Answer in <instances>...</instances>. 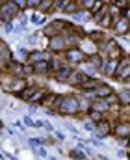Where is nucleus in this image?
Segmentation results:
<instances>
[{"label":"nucleus","mask_w":130,"mask_h":160,"mask_svg":"<svg viewBox=\"0 0 130 160\" xmlns=\"http://www.w3.org/2000/svg\"><path fill=\"white\" fill-rule=\"evenodd\" d=\"M45 95H46V89H43V88H39L32 97H30V101H28V104H36V106H39L41 104V101L45 99Z\"/></svg>","instance_id":"nucleus-26"},{"label":"nucleus","mask_w":130,"mask_h":160,"mask_svg":"<svg viewBox=\"0 0 130 160\" xmlns=\"http://www.w3.org/2000/svg\"><path fill=\"white\" fill-rule=\"evenodd\" d=\"M48 58H50V54H48L46 50H41V48H36V50H30V52H28V56H26L24 63H26V65H34V63H39V62H45V60H48Z\"/></svg>","instance_id":"nucleus-9"},{"label":"nucleus","mask_w":130,"mask_h":160,"mask_svg":"<svg viewBox=\"0 0 130 160\" xmlns=\"http://www.w3.org/2000/svg\"><path fill=\"white\" fill-rule=\"evenodd\" d=\"M71 17H73V21H76V22H82L86 17L89 19V13H87L86 9H80V11H76V13H75V15H71Z\"/></svg>","instance_id":"nucleus-31"},{"label":"nucleus","mask_w":130,"mask_h":160,"mask_svg":"<svg viewBox=\"0 0 130 160\" xmlns=\"http://www.w3.org/2000/svg\"><path fill=\"white\" fill-rule=\"evenodd\" d=\"M127 153H128V149H125V151H119V157H121V158H127Z\"/></svg>","instance_id":"nucleus-44"},{"label":"nucleus","mask_w":130,"mask_h":160,"mask_svg":"<svg viewBox=\"0 0 130 160\" xmlns=\"http://www.w3.org/2000/svg\"><path fill=\"white\" fill-rule=\"evenodd\" d=\"M89 110H95V112H99V114H104V116H106V114H110V110H112V108L106 104V101H104V99H95V101L91 102V108H89Z\"/></svg>","instance_id":"nucleus-16"},{"label":"nucleus","mask_w":130,"mask_h":160,"mask_svg":"<svg viewBox=\"0 0 130 160\" xmlns=\"http://www.w3.org/2000/svg\"><path fill=\"white\" fill-rule=\"evenodd\" d=\"M28 86V78H13V84H11V95L19 97V93Z\"/></svg>","instance_id":"nucleus-21"},{"label":"nucleus","mask_w":130,"mask_h":160,"mask_svg":"<svg viewBox=\"0 0 130 160\" xmlns=\"http://www.w3.org/2000/svg\"><path fill=\"white\" fill-rule=\"evenodd\" d=\"M39 36H41L39 32H36V34L28 36V45H36V43H37V38H39Z\"/></svg>","instance_id":"nucleus-36"},{"label":"nucleus","mask_w":130,"mask_h":160,"mask_svg":"<svg viewBox=\"0 0 130 160\" xmlns=\"http://www.w3.org/2000/svg\"><path fill=\"white\" fill-rule=\"evenodd\" d=\"M30 22H32L34 26H41V28H43L45 24L48 22V19H46L45 15H41V13H37V11H34V13L30 15Z\"/></svg>","instance_id":"nucleus-23"},{"label":"nucleus","mask_w":130,"mask_h":160,"mask_svg":"<svg viewBox=\"0 0 130 160\" xmlns=\"http://www.w3.org/2000/svg\"><path fill=\"white\" fill-rule=\"evenodd\" d=\"M37 13H41V15H48V13H52V0H39V6H37V9H36Z\"/></svg>","instance_id":"nucleus-24"},{"label":"nucleus","mask_w":130,"mask_h":160,"mask_svg":"<svg viewBox=\"0 0 130 160\" xmlns=\"http://www.w3.org/2000/svg\"><path fill=\"white\" fill-rule=\"evenodd\" d=\"M65 0H52V11H61Z\"/></svg>","instance_id":"nucleus-34"},{"label":"nucleus","mask_w":130,"mask_h":160,"mask_svg":"<svg viewBox=\"0 0 130 160\" xmlns=\"http://www.w3.org/2000/svg\"><path fill=\"white\" fill-rule=\"evenodd\" d=\"M28 143H30L34 149H37V147H45L46 140H45V138H28Z\"/></svg>","instance_id":"nucleus-30"},{"label":"nucleus","mask_w":130,"mask_h":160,"mask_svg":"<svg viewBox=\"0 0 130 160\" xmlns=\"http://www.w3.org/2000/svg\"><path fill=\"white\" fill-rule=\"evenodd\" d=\"M2 41H4V39H2V38H0V43H2Z\"/></svg>","instance_id":"nucleus-48"},{"label":"nucleus","mask_w":130,"mask_h":160,"mask_svg":"<svg viewBox=\"0 0 130 160\" xmlns=\"http://www.w3.org/2000/svg\"><path fill=\"white\" fill-rule=\"evenodd\" d=\"M19 52H21V56H22V62H24V60H26V56H28V52H30V50H28V48H24V47H21V48H19Z\"/></svg>","instance_id":"nucleus-41"},{"label":"nucleus","mask_w":130,"mask_h":160,"mask_svg":"<svg viewBox=\"0 0 130 160\" xmlns=\"http://www.w3.org/2000/svg\"><path fill=\"white\" fill-rule=\"evenodd\" d=\"M84 80H86V75H84L80 69H75V71L71 73V77L67 78V82H65V84H69V86H73V88H80Z\"/></svg>","instance_id":"nucleus-14"},{"label":"nucleus","mask_w":130,"mask_h":160,"mask_svg":"<svg viewBox=\"0 0 130 160\" xmlns=\"http://www.w3.org/2000/svg\"><path fill=\"white\" fill-rule=\"evenodd\" d=\"M117 95V104L119 106H130V91H128V86H125L121 91H115Z\"/></svg>","instance_id":"nucleus-18"},{"label":"nucleus","mask_w":130,"mask_h":160,"mask_svg":"<svg viewBox=\"0 0 130 160\" xmlns=\"http://www.w3.org/2000/svg\"><path fill=\"white\" fill-rule=\"evenodd\" d=\"M117 67H119V60H104V65H102V73L100 75H104L108 78H115Z\"/></svg>","instance_id":"nucleus-10"},{"label":"nucleus","mask_w":130,"mask_h":160,"mask_svg":"<svg viewBox=\"0 0 130 160\" xmlns=\"http://www.w3.org/2000/svg\"><path fill=\"white\" fill-rule=\"evenodd\" d=\"M48 160H58L56 157H48Z\"/></svg>","instance_id":"nucleus-46"},{"label":"nucleus","mask_w":130,"mask_h":160,"mask_svg":"<svg viewBox=\"0 0 130 160\" xmlns=\"http://www.w3.org/2000/svg\"><path fill=\"white\" fill-rule=\"evenodd\" d=\"M112 127H113V121H110L108 118H104L102 121H99V123L95 125L93 134H95L97 138H108V136H112Z\"/></svg>","instance_id":"nucleus-8"},{"label":"nucleus","mask_w":130,"mask_h":160,"mask_svg":"<svg viewBox=\"0 0 130 160\" xmlns=\"http://www.w3.org/2000/svg\"><path fill=\"white\" fill-rule=\"evenodd\" d=\"M21 123L24 125V128L28 127V128H34V119L30 118V116H22V119H21Z\"/></svg>","instance_id":"nucleus-32"},{"label":"nucleus","mask_w":130,"mask_h":160,"mask_svg":"<svg viewBox=\"0 0 130 160\" xmlns=\"http://www.w3.org/2000/svg\"><path fill=\"white\" fill-rule=\"evenodd\" d=\"M54 134H56V138H58L60 142H63V140H65V134H63V132H60V130H56Z\"/></svg>","instance_id":"nucleus-42"},{"label":"nucleus","mask_w":130,"mask_h":160,"mask_svg":"<svg viewBox=\"0 0 130 160\" xmlns=\"http://www.w3.org/2000/svg\"><path fill=\"white\" fill-rule=\"evenodd\" d=\"M106 38H108V36H106V32H104V30H99V28H97V30H89V32H87V39L91 41L93 45H100Z\"/></svg>","instance_id":"nucleus-15"},{"label":"nucleus","mask_w":130,"mask_h":160,"mask_svg":"<svg viewBox=\"0 0 130 160\" xmlns=\"http://www.w3.org/2000/svg\"><path fill=\"white\" fill-rule=\"evenodd\" d=\"M61 56H63L65 63H67V65H71V67L82 65V63L87 60L86 52H84L80 47H69V48H65V52H63Z\"/></svg>","instance_id":"nucleus-3"},{"label":"nucleus","mask_w":130,"mask_h":160,"mask_svg":"<svg viewBox=\"0 0 130 160\" xmlns=\"http://www.w3.org/2000/svg\"><path fill=\"white\" fill-rule=\"evenodd\" d=\"M75 69H76V67H71V65H67V63H65L60 71H56V73H54V78H56V82L65 84V82H67V78L71 77V73H73Z\"/></svg>","instance_id":"nucleus-12"},{"label":"nucleus","mask_w":130,"mask_h":160,"mask_svg":"<svg viewBox=\"0 0 130 160\" xmlns=\"http://www.w3.org/2000/svg\"><path fill=\"white\" fill-rule=\"evenodd\" d=\"M43 128L46 130V132H54V127H52L50 121H43Z\"/></svg>","instance_id":"nucleus-38"},{"label":"nucleus","mask_w":130,"mask_h":160,"mask_svg":"<svg viewBox=\"0 0 130 160\" xmlns=\"http://www.w3.org/2000/svg\"><path fill=\"white\" fill-rule=\"evenodd\" d=\"M2 158H4V155H2V151H0V160H2Z\"/></svg>","instance_id":"nucleus-47"},{"label":"nucleus","mask_w":130,"mask_h":160,"mask_svg":"<svg viewBox=\"0 0 130 160\" xmlns=\"http://www.w3.org/2000/svg\"><path fill=\"white\" fill-rule=\"evenodd\" d=\"M13 4L17 6V9H19L21 13H24V11H26V0H13Z\"/></svg>","instance_id":"nucleus-33"},{"label":"nucleus","mask_w":130,"mask_h":160,"mask_svg":"<svg viewBox=\"0 0 130 160\" xmlns=\"http://www.w3.org/2000/svg\"><path fill=\"white\" fill-rule=\"evenodd\" d=\"M112 136L117 140H128L130 138V121H115L112 127Z\"/></svg>","instance_id":"nucleus-6"},{"label":"nucleus","mask_w":130,"mask_h":160,"mask_svg":"<svg viewBox=\"0 0 130 160\" xmlns=\"http://www.w3.org/2000/svg\"><path fill=\"white\" fill-rule=\"evenodd\" d=\"M36 153H37L39 157H43V158H46V157H48V155H46V149H45V147H37V149H36Z\"/></svg>","instance_id":"nucleus-40"},{"label":"nucleus","mask_w":130,"mask_h":160,"mask_svg":"<svg viewBox=\"0 0 130 160\" xmlns=\"http://www.w3.org/2000/svg\"><path fill=\"white\" fill-rule=\"evenodd\" d=\"M128 26H130V21L128 19H125V17H119V19H113V22H112V30H113V34L115 36H119V38H128Z\"/></svg>","instance_id":"nucleus-7"},{"label":"nucleus","mask_w":130,"mask_h":160,"mask_svg":"<svg viewBox=\"0 0 130 160\" xmlns=\"http://www.w3.org/2000/svg\"><path fill=\"white\" fill-rule=\"evenodd\" d=\"M58 114L60 116H65V118L78 116V101H76V95L75 93L61 95V101H60V106H58Z\"/></svg>","instance_id":"nucleus-1"},{"label":"nucleus","mask_w":130,"mask_h":160,"mask_svg":"<svg viewBox=\"0 0 130 160\" xmlns=\"http://www.w3.org/2000/svg\"><path fill=\"white\" fill-rule=\"evenodd\" d=\"M4 28H6V32H7V34L15 32V24H13V22H7V24H4Z\"/></svg>","instance_id":"nucleus-39"},{"label":"nucleus","mask_w":130,"mask_h":160,"mask_svg":"<svg viewBox=\"0 0 130 160\" xmlns=\"http://www.w3.org/2000/svg\"><path fill=\"white\" fill-rule=\"evenodd\" d=\"M99 84H100V80H99V78H91V77H86V80L82 82V86H80L78 89H82L84 93H89V91H95Z\"/></svg>","instance_id":"nucleus-19"},{"label":"nucleus","mask_w":130,"mask_h":160,"mask_svg":"<svg viewBox=\"0 0 130 160\" xmlns=\"http://www.w3.org/2000/svg\"><path fill=\"white\" fill-rule=\"evenodd\" d=\"M69 158L71 160H87V155L80 149H71L69 151Z\"/></svg>","instance_id":"nucleus-28"},{"label":"nucleus","mask_w":130,"mask_h":160,"mask_svg":"<svg viewBox=\"0 0 130 160\" xmlns=\"http://www.w3.org/2000/svg\"><path fill=\"white\" fill-rule=\"evenodd\" d=\"M11 84H13V77L7 73H0V89L11 95Z\"/></svg>","instance_id":"nucleus-20"},{"label":"nucleus","mask_w":130,"mask_h":160,"mask_svg":"<svg viewBox=\"0 0 130 160\" xmlns=\"http://www.w3.org/2000/svg\"><path fill=\"white\" fill-rule=\"evenodd\" d=\"M65 48H67V43L61 38V34L48 38V45H46V52L48 54H63Z\"/></svg>","instance_id":"nucleus-5"},{"label":"nucleus","mask_w":130,"mask_h":160,"mask_svg":"<svg viewBox=\"0 0 130 160\" xmlns=\"http://www.w3.org/2000/svg\"><path fill=\"white\" fill-rule=\"evenodd\" d=\"M7 75H11L13 78H26V77H30L34 73H32L30 65H26L24 62H19V60L13 58L9 62V65H7Z\"/></svg>","instance_id":"nucleus-4"},{"label":"nucleus","mask_w":130,"mask_h":160,"mask_svg":"<svg viewBox=\"0 0 130 160\" xmlns=\"http://www.w3.org/2000/svg\"><path fill=\"white\" fill-rule=\"evenodd\" d=\"M37 89H39V86H36V84H28V86H26V88H24V89L19 93V99L28 102V101H30V97H32V95H34Z\"/></svg>","instance_id":"nucleus-22"},{"label":"nucleus","mask_w":130,"mask_h":160,"mask_svg":"<svg viewBox=\"0 0 130 160\" xmlns=\"http://www.w3.org/2000/svg\"><path fill=\"white\" fill-rule=\"evenodd\" d=\"M15 127H19V128H21V130H24V125H22V123H21V121H15Z\"/></svg>","instance_id":"nucleus-45"},{"label":"nucleus","mask_w":130,"mask_h":160,"mask_svg":"<svg viewBox=\"0 0 130 160\" xmlns=\"http://www.w3.org/2000/svg\"><path fill=\"white\" fill-rule=\"evenodd\" d=\"M76 101H78V114H87L89 108H91V102L84 95H76Z\"/></svg>","instance_id":"nucleus-25"},{"label":"nucleus","mask_w":130,"mask_h":160,"mask_svg":"<svg viewBox=\"0 0 130 160\" xmlns=\"http://www.w3.org/2000/svg\"><path fill=\"white\" fill-rule=\"evenodd\" d=\"M37 6H39V0H26V9H37Z\"/></svg>","instance_id":"nucleus-35"},{"label":"nucleus","mask_w":130,"mask_h":160,"mask_svg":"<svg viewBox=\"0 0 130 160\" xmlns=\"http://www.w3.org/2000/svg\"><path fill=\"white\" fill-rule=\"evenodd\" d=\"M19 9L17 6L13 4V0H0V22L2 24H7V22H13L17 17H19Z\"/></svg>","instance_id":"nucleus-2"},{"label":"nucleus","mask_w":130,"mask_h":160,"mask_svg":"<svg viewBox=\"0 0 130 160\" xmlns=\"http://www.w3.org/2000/svg\"><path fill=\"white\" fill-rule=\"evenodd\" d=\"M113 91H115V89H113L110 84H106V82H100L93 93H95V99H106V97H110Z\"/></svg>","instance_id":"nucleus-11"},{"label":"nucleus","mask_w":130,"mask_h":160,"mask_svg":"<svg viewBox=\"0 0 130 160\" xmlns=\"http://www.w3.org/2000/svg\"><path fill=\"white\" fill-rule=\"evenodd\" d=\"M106 4H108V2H106ZM104 15H106V6H104V8H102V9H99V11H97V13H93V15H91V17H89V19H91V21H93V22H95V24H99V22H100V21H102V17H104Z\"/></svg>","instance_id":"nucleus-29"},{"label":"nucleus","mask_w":130,"mask_h":160,"mask_svg":"<svg viewBox=\"0 0 130 160\" xmlns=\"http://www.w3.org/2000/svg\"><path fill=\"white\" fill-rule=\"evenodd\" d=\"M84 130H87V132H93V130H95V125H93V123H91V121H84Z\"/></svg>","instance_id":"nucleus-37"},{"label":"nucleus","mask_w":130,"mask_h":160,"mask_svg":"<svg viewBox=\"0 0 130 160\" xmlns=\"http://www.w3.org/2000/svg\"><path fill=\"white\" fill-rule=\"evenodd\" d=\"M76 11H80L78 0H65V4H63V8H61V13H65V15H75Z\"/></svg>","instance_id":"nucleus-17"},{"label":"nucleus","mask_w":130,"mask_h":160,"mask_svg":"<svg viewBox=\"0 0 130 160\" xmlns=\"http://www.w3.org/2000/svg\"><path fill=\"white\" fill-rule=\"evenodd\" d=\"M104 118H106L104 114H99V112H95V110H89V112L86 114V119H87V121H91L93 125H97L99 121H102Z\"/></svg>","instance_id":"nucleus-27"},{"label":"nucleus","mask_w":130,"mask_h":160,"mask_svg":"<svg viewBox=\"0 0 130 160\" xmlns=\"http://www.w3.org/2000/svg\"><path fill=\"white\" fill-rule=\"evenodd\" d=\"M67 130H69V132H73V134H76V132H78V128H76L75 125H67Z\"/></svg>","instance_id":"nucleus-43"},{"label":"nucleus","mask_w":130,"mask_h":160,"mask_svg":"<svg viewBox=\"0 0 130 160\" xmlns=\"http://www.w3.org/2000/svg\"><path fill=\"white\" fill-rule=\"evenodd\" d=\"M48 60H50V58H48ZM48 60H45V62H39V63H34V65H30V67H32V73H34V75H37V77H48V75H50Z\"/></svg>","instance_id":"nucleus-13"}]
</instances>
